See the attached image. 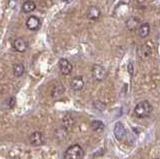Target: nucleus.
<instances>
[{
  "label": "nucleus",
  "mask_w": 160,
  "mask_h": 159,
  "mask_svg": "<svg viewBox=\"0 0 160 159\" xmlns=\"http://www.w3.org/2000/svg\"><path fill=\"white\" fill-rule=\"evenodd\" d=\"M86 15L91 20H97V19H99L100 15H101V10H100V8L98 6L91 5L87 8Z\"/></svg>",
  "instance_id": "9"
},
{
  "label": "nucleus",
  "mask_w": 160,
  "mask_h": 159,
  "mask_svg": "<svg viewBox=\"0 0 160 159\" xmlns=\"http://www.w3.org/2000/svg\"><path fill=\"white\" fill-rule=\"evenodd\" d=\"M35 8H36V4H35L34 1L32 0H27V1H25L22 5V10L24 13H30L35 10Z\"/></svg>",
  "instance_id": "13"
},
{
  "label": "nucleus",
  "mask_w": 160,
  "mask_h": 159,
  "mask_svg": "<svg viewBox=\"0 0 160 159\" xmlns=\"http://www.w3.org/2000/svg\"><path fill=\"white\" fill-rule=\"evenodd\" d=\"M152 105L151 103L147 100L140 101L134 107V115L138 118H145L148 117L152 112Z\"/></svg>",
  "instance_id": "1"
},
{
  "label": "nucleus",
  "mask_w": 160,
  "mask_h": 159,
  "mask_svg": "<svg viewBox=\"0 0 160 159\" xmlns=\"http://www.w3.org/2000/svg\"><path fill=\"white\" fill-rule=\"evenodd\" d=\"M114 135L117 140L121 141L126 136V129L121 122H117L114 126Z\"/></svg>",
  "instance_id": "7"
},
{
  "label": "nucleus",
  "mask_w": 160,
  "mask_h": 159,
  "mask_svg": "<svg viewBox=\"0 0 160 159\" xmlns=\"http://www.w3.org/2000/svg\"><path fill=\"white\" fill-rule=\"evenodd\" d=\"M91 73L94 80L98 82L102 81L105 78V76H106V70H105V68L101 65H99V64H94Z\"/></svg>",
  "instance_id": "3"
},
{
  "label": "nucleus",
  "mask_w": 160,
  "mask_h": 159,
  "mask_svg": "<svg viewBox=\"0 0 160 159\" xmlns=\"http://www.w3.org/2000/svg\"><path fill=\"white\" fill-rule=\"evenodd\" d=\"M12 46L15 51L19 53H23L27 50L28 48V42L24 38H16L12 43Z\"/></svg>",
  "instance_id": "6"
},
{
  "label": "nucleus",
  "mask_w": 160,
  "mask_h": 159,
  "mask_svg": "<svg viewBox=\"0 0 160 159\" xmlns=\"http://www.w3.org/2000/svg\"><path fill=\"white\" fill-rule=\"evenodd\" d=\"M84 150L78 144L69 146L64 152V159H82L84 157Z\"/></svg>",
  "instance_id": "2"
},
{
  "label": "nucleus",
  "mask_w": 160,
  "mask_h": 159,
  "mask_svg": "<svg viewBox=\"0 0 160 159\" xmlns=\"http://www.w3.org/2000/svg\"><path fill=\"white\" fill-rule=\"evenodd\" d=\"M150 34V24L145 22L140 24V26L138 27V35L140 38H146Z\"/></svg>",
  "instance_id": "11"
},
{
  "label": "nucleus",
  "mask_w": 160,
  "mask_h": 159,
  "mask_svg": "<svg viewBox=\"0 0 160 159\" xmlns=\"http://www.w3.org/2000/svg\"><path fill=\"white\" fill-rule=\"evenodd\" d=\"M70 86L74 91H80L84 87V79L82 76H75L71 79Z\"/></svg>",
  "instance_id": "10"
},
{
  "label": "nucleus",
  "mask_w": 160,
  "mask_h": 159,
  "mask_svg": "<svg viewBox=\"0 0 160 159\" xmlns=\"http://www.w3.org/2000/svg\"><path fill=\"white\" fill-rule=\"evenodd\" d=\"M65 92V88L61 84H57L56 86H54L53 89L51 90V96L53 98H59L60 96H62Z\"/></svg>",
  "instance_id": "12"
},
{
  "label": "nucleus",
  "mask_w": 160,
  "mask_h": 159,
  "mask_svg": "<svg viewBox=\"0 0 160 159\" xmlns=\"http://www.w3.org/2000/svg\"><path fill=\"white\" fill-rule=\"evenodd\" d=\"M59 70L63 75H69L72 72V64L66 58H60L58 62Z\"/></svg>",
  "instance_id": "5"
},
{
  "label": "nucleus",
  "mask_w": 160,
  "mask_h": 159,
  "mask_svg": "<svg viewBox=\"0 0 160 159\" xmlns=\"http://www.w3.org/2000/svg\"><path fill=\"white\" fill-rule=\"evenodd\" d=\"M126 25H127V28L129 30H134V29H136L137 27H139V20L136 19L135 17H131L130 19H128L127 22H126Z\"/></svg>",
  "instance_id": "17"
},
{
  "label": "nucleus",
  "mask_w": 160,
  "mask_h": 159,
  "mask_svg": "<svg viewBox=\"0 0 160 159\" xmlns=\"http://www.w3.org/2000/svg\"><path fill=\"white\" fill-rule=\"evenodd\" d=\"M15 97H10V99H9V101H8V106H9V108H13L14 107V105H15Z\"/></svg>",
  "instance_id": "19"
},
{
  "label": "nucleus",
  "mask_w": 160,
  "mask_h": 159,
  "mask_svg": "<svg viewBox=\"0 0 160 159\" xmlns=\"http://www.w3.org/2000/svg\"><path fill=\"white\" fill-rule=\"evenodd\" d=\"M41 22H40L39 18L36 16H29L26 20V27L31 31H36L40 28Z\"/></svg>",
  "instance_id": "8"
},
{
  "label": "nucleus",
  "mask_w": 160,
  "mask_h": 159,
  "mask_svg": "<svg viewBox=\"0 0 160 159\" xmlns=\"http://www.w3.org/2000/svg\"><path fill=\"white\" fill-rule=\"evenodd\" d=\"M127 70H128V73L130 74V75H133V73H134V66H133V63L132 62H129L128 63Z\"/></svg>",
  "instance_id": "18"
},
{
  "label": "nucleus",
  "mask_w": 160,
  "mask_h": 159,
  "mask_svg": "<svg viewBox=\"0 0 160 159\" xmlns=\"http://www.w3.org/2000/svg\"><path fill=\"white\" fill-rule=\"evenodd\" d=\"M151 53H152L151 48L148 47L147 45H142L138 49V55L141 58H147L151 55Z\"/></svg>",
  "instance_id": "14"
},
{
  "label": "nucleus",
  "mask_w": 160,
  "mask_h": 159,
  "mask_svg": "<svg viewBox=\"0 0 160 159\" xmlns=\"http://www.w3.org/2000/svg\"><path fill=\"white\" fill-rule=\"evenodd\" d=\"M13 74H14V76H16V77H21L24 72H25V67L22 63H16V64H14V66H13Z\"/></svg>",
  "instance_id": "16"
},
{
  "label": "nucleus",
  "mask_w": 160,
  "mask_h": 159,
  "mask_svg": "<svg viewBox=\"0 0 160 159\" xmlns=\"http://www.w3.org/2000/svg\"><path fill=\"white\" fill-rule=\"evenodd\" d=\"M156 159H160V158H156Z\"/></svg>",
  "instance_id": "20"
},
{
  "label": "nucleus",
  "mask_w": 160,
  "mask_h": 159,
  "mask_svg": "<svg viewBox=\"0 0 160 159\" xmlns=\"http://www.w3.org/2000/svg\"><path fill=\"white\" fill-rule=\"evenodd\" d=\"M29 143L32 146H41L44 143L43 133L40 131H34L29 136Z\"/></svg>",
  "instance_id": "4"
},
{
  "label": "nucleus",
  "mask_w": 160,
  "mask_h": 159,
  "mask_svg": "<svg viewBox=\"0 0 160 159\" xmlns=\"http://www.w3.org/2000/svg\"><path fill=\"white\" fill-rule=\"evenodd\" d=\"M90 127H91L92 131L99 133L104 130V123L100 120H94L91 122V124H90Z\"/></svg>",
  "instance_id": "15"
}]
</instances>
